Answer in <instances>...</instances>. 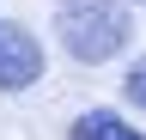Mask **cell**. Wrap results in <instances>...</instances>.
<instances>
[{"label":"cell","instance_id":"6da1fadb","mask_svg":"<svg viewBox=\"0 0 146 140\" xmlns=\"http://www.w3.org/2000/svg\"><path fill=\"white\" fill-rule=\"evenodd\" d=\"M55 37H61V49L73 61L104 67V61H116L128 49L134 25H128L122 0H55Z\"/></svg>","mask_w":146,"mask_h":140},{"label":"cell","instance_id":"7a4b0ae2","mask_svg":"<svg viewBox=\"0 0 146 140\" xmlns=\"http://www.w3.org/2000/svg\"><path fill=\"white\" fill-rule=\"evenodd\" d=\"M36 79H43V43H36L25 25L0 19V92H25Z\"/></svg>","mask_w":146,"mask_h":140},{"label":"cell","instance_id":"3957f363","mask_svg":"<svg viewBox=\"0 0 146 140\" xmlns=\"http://www.w3.org/2000/svg\"><path fill=\"white\" fill-rule=\"evenodd\" d=\"M67 140H146V134L128 116H116V110H79L73 128H67Z\"/></svg>","mask_w":146,"mask_h":140},{"label":"cell","instance_id":"277c9868","mask_svg":"<svg viewBox=\"0 0 146 140\" xmlns=\"http://www.w3.org/2000/svg\"><path fill=\"white\" fill-rule=\"evenodd\" d=\"M122 92H128V104H140V110H146V55H140L134 67H128V79H122Z\"/></svg>","mask_w":146,"mask_h":140}]
</instances>
